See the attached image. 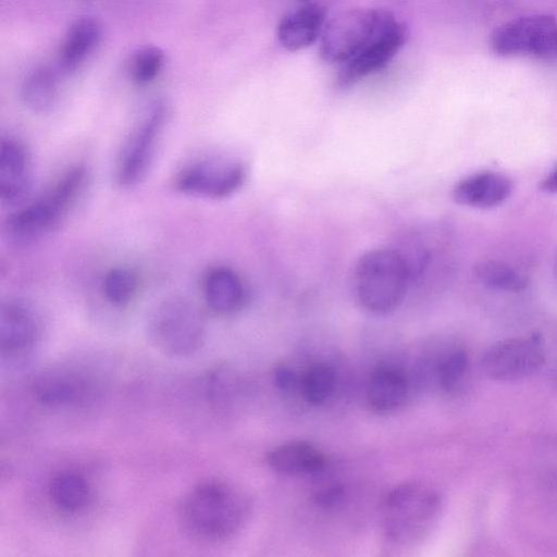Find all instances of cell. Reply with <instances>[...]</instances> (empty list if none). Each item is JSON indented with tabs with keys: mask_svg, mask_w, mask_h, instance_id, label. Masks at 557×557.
<instances>
[{
	"mask_svg": "<svg viewBox=\"0 0 557 557\" xmlns=\"http://www.w3.org/2000/svg\"><path fill=\"white\" fill-rule=\"evenodd\" d=\"M250 507L242 491L223 482L207 481L186 495L183 518L195 534L207 540H225L240 530Z\"/></svg>",
	"mask_w": 557,
	"mask_h": 557,
	"instance_id": "obj_1",
	"label": "cell"
},
{
	"mask_svg": "<svg viewBox=\"0 0 557 557\" xmlns=\"http://www.w3.org/2000/svg\"><path fill=\"white\" fill-rule=\"evenodd\" d=\"M410 284L409 269L399 249H371L359 258L354 270L356 299L372 313L382 314L396 309Z\"/></svg>",
	"mask_w": 557,
	"mask_h": 557,
	"instance_id": "obj_2",
	"label": "cell"
},
{
	"mask_svg": "<svg viewBox=\"0 0 557 557\" xmlns=\"http://www.w3.org/2000/svg\"><path fill=\"white\" fill-rule=\"evenodd\" d=\"M441 505L440 494L425 484L409 482L395 486L381 508L385 537L398 545L422 540L434 523Z\"/></svg>",
	"mask_w": 557,
	"mask_h": 557,
	"instance_id": "obj_3",
	"label": "cell"
},
{
	"mask_svg": "<svg viewBox=\"0 0 557 557\" xmlns=\"http://www.w3.org/2000/svg\"><path fill=\"white\" fill-rule=\"evenodd\" d=\"M86 180L83 166H74L41 198L15 211L5 223L11 240L28 245L54 228L79 196Z\"/></svg>",
	"mask_w": 557,
	"mask_h": 557,
	"instance_id": "obj_4",
	"label": "cell"
},
{
	"mask_svg": "<svg viewBox=\"0 0 557 557\" xmlns=\"http://www.w3.org/2000/svg\"><path fill=\"white\" fill-rule=\"evenodd\" d=\"M396 20L384 9L358 8L342 12L326 22L320 37V55L327 63L344 64Z\"/></svg>",
	"mask_w": 557,
	"mask_h": 557,
	"instance_id": "obj_5",
	"label": "cell"
},
{
	"mask_svg": "<svg viewBox=\"0 0 557 557\" xmlns=\"http://www.w3.org/2000/svg\"><path fill=\"white\" fill-rule=\"evenodd\" d=\"M490 47L504 58L523 55L557 62V18L532 14L510 20L492 32Z\"/></svg>",
	"mask_w": 557,
	"mask_h": 557,
	"instance_id": "obj_6",
	"label": "cell"
},
{
	"mask_svg": "<svg viewBox=\"0 0 557 557\" xmlns=\"http://www.w3.org/2000/svg\"><path fill=\"white\" fill-rule=\"evenodd\" d=\"M154 345L170 356H189L198 350L205 338L201 312L187 300L171 299L159 305L148 322Z\"/></svg>",
	"mask_w": 557,
	"mask_h": 557,
	"instance_id": "obj_7",
	"label": "cell"
},
{
	"mask_svg": "<svg viewBox=\"0 0 557 557\" xmlns=\"http://www.w3.org/2000/svg\"><path fill=\"white\" fill-rule=\"evenodd\" d=\"M544 362L543 339L532 333L494 344L482 356L481 367L491 380L516 381L537 372Z\"/></svg>",
	"mask_w": 557,
	"mask_h": 557,
	"instance_id": "obj_8",
	"label": "cell"
},
{
	"mask_svg": "<svg viewBox=\"0 0 557 557\" xmlns=\"http://www.w3.org/2000/svg\"><path fill=\"white\" fill-rule=\"evenodd\" d=\"M245 180L246 169L242 162L228 158H212L182 170L175 186L185 194L222 199L240 189Z\"/></svg>",
	"mask_w": 557,
	"mask_h": 557,
	"instance_id": "obj_9",
	"label": "cell"
},
{
	"mask_svg": "<svg viewBox=\"0 0 557 557\" xmlns=\"http://www.w3.org/2000/svg\"><path fill=\"white\" fill-rule=\"evenodd\" d=\"M166 119V108L156 104L132 133L117 166V181L133 186L146 175Z\"/></svg>",
	"mask_w": 557,
	"mask_h": 557,
	"instance_id": "obj_10",
	"label": "cell"
},
{
	"mask_svg": "<svg viewBox=\"0 0 557 557\" xmlns=\"http://www.w3.org/2000/svg\"><path fill=\"white\" fill-rule=\"evenodd\" d=\"M408 34L405 23L398 20L393 22L361 52L343 64L337 76L338 86L348 88L383 70L403 48Z\"/></svg>",
	"mask_w": 557,
	"mask_h": 557,
	"instance_id": "obj_11",
	"label": "cell"
},
{
	"mask_svg": "<svg viewBox=\"0 0 557 557\" xmlns=\"http://www.w3.org/2000/svg\"><path fill=\"white\" fill-rule=\"evenodd\" d=\"M511 180L499 172L481 171L459 181L453 197L459 205L490 209L505 202L512 193Z\"/></svg>",
	"mask_w": 557,
	"mask_h": 557,
	"instance_id": "obj_12",
	"label": "cell"
},
{
	"mask_svg": "<svg viewBox=\"0 0 557 557\" xmlns=\"http://www.w3.org/2000/svg\"><path fill=\"white\" fill-rule=\"evenodd\" d=\"M326 24V9L318 3L302 4L286 14L277 25V39L282 47L298 51L312 45Z\"/></svg>",
	"mask_w": 557,
	"mask_h": 557,
	"instance_id": "obj_13",
	"label": "cell"
},
{
	"mask_svg": "<svg viewBox=\"0 0 557 557\" xmlns=\"http://www.w3.org/2000/svg\"><path fill=\"white\" fill-rule=\"evenodd\" d=\"M39 334V320L33 308L22 300H8L0 308V347L15 352L28 348Z\"/></svg>",
	"mask_w": 557,
	"mask_h": 557,
	"instance_id": "obj_14",
	"label": "cell"
},
{
	"mask_svg": "<svg viewBox=\"0 0 557 557\" xmlns=\"http://www.w3.org/2000/svg\"><path fill=\"white\" fill-rule=\"evenodd\" d=\"M36 399L47 407H66L87 399L91 388L89 383L77 373L51 371L41 374L34 382Z\"/></svg>",
	"mask_w": 557,
	"mask_h": 557,
	"instance_id": "obj_15",
	"label": "cell"
},
{
	"mask_svg": "<svg viewBox=\"0 0 557 557\" xmlns=\"http://www.w3.org/2000/svg\"><path fill=\"white\" fill-rule=\"evenodd\" d=\"M323 453L308 442L294 441L271 449L267 455L268 466L285 475L313 474L325 467Z\"/></svg>",
	"mask_w": 557,
	"mask_h": 557,
	"instance_id": "obj_16",
	"label": "cell"
},
{
	"mask_svg": "<svg viewBox=\"0 0 557 557\" xmlns=\"http://www.w3.org/2000/svg\"><path fill=\"white\" fill-rule=\"evenodd\" d=\"M28 160L24 148L14 139L0 141V198L3 202L18 201L28 187Z\"/></svg>",
	"mask_w": 557,
	"mask_h": 557,
	"instance_id": "obj_17",
	"label": "cell"
},
{
	"mask_svg": "<svg viewBox=\"0 0 557 557\" xmlns=\"http://www.w3.org/2000/svg\"><path fill=\"white\" fill-rule=\"evenodd\" d=\"M203 290L208 306L221 314L238 311L246 301L243 280L234 270L226 267H218L208 272Z\"/></svg>",
	"mask_w": 557,
	"mask_h": 557,
	"instance_id": "obj_18",
	"label": "cell"
},
{
	"mask_svg": "<svg viewBox=\"0 0 557 557\" xmlns=\"http://www.w3.org/2000/svg\"><path fill=\"white\" fill-rule=\"evenodd\" d=\"M408 395V382L399 370L393 367L377 368L370 376L367 399L377 412H389L403 406Z\"/></svg>",
	"mask_w": 557,
	"mask_h": 557,
	"instance_id": "obj_19",
	"label": "cell"
},
{
	"mask_svg": "<svg viewBox=\"0 0 557 557\" xmlns=\"http://www.w3.org/2000/svg\"><path fill=\"white\" fill-rule=\"evenodd\" d=\"M102 35L100 23L85 16L69 28L60 50V65L65 71L76 69L98 46Z\"/></svg>",
	"mask_w": 557,
	"mask_h": 557,
	"instance_id": "obj_20",
	"label": "cell"
},
{
	"mask_svg": "<svg viewBox=\"0 0 557 557\" xmlns=\"http://www.w3.org/2000/svg\"><path fill=\"white\" fill-rule=\"evenodd\" d=\"M59 94L58 76L51 69L34 70L23 82L21 97L24 104L36 113L53 108Z\"/></svg>",
	"mask_w": 557,
	"mask_h": 557,
	"instance_id": "obj_21",
	"label": "cell"
},
{
	"mask_svg": "<svg viewBox=\"0 0 557 557\" xmlns=\"http://www.w3.org/2000/svg\"><path fill=\"white\" fill-rule=\"evenodd\" d=\"M474 275L486 287L519 293L527 288L528 276L511 263L499 259H483L474 265Z\"/></svg>",
	"mask_w": 557,
	"mask_h": 557,
	"instance_id": "obj_22",
	"label": "cell"
},
{
	"mask_svg": "<svg viewBox=\"0 0 557 557\" xmlns=\"http://www.w3.org/2000/svg\"><path fill=\"white\" fill-rule=\"evenodd\" d=\"M50 496L60 509L75 512L89 503L90 487L84 476L74 472H63L54 476L50 484Z\"/></svg>",
	"mask_w": 557,
	"mask_h": 557,
	"instance_id": "obj_23",
	"label": "cell"
},
{
	"mask_svg": "<svg viewBox=\"0 0 557 557\" xmlns=\"http://www.w3.org/2000/svg\"><path fill=\"white\" fill-rule=\"evenodd\" d=\"M205 392L210 404L216 409H228L243 392L240 376L228 367L211 370L205 380Z\"/></svg>",
	"mask_w": 557,
	"mask_h": 557,
	"instance_id": "obj_24",
	"label": "cell"
},
{
	"mask_svg": "<svg viewBox=\"0 0 557 557\" xmlns=\"http://www.w3.org/2000/svg\"><path fill=\"white\" fill-rule=\"evenodd\" d=\"M337 379L335 370L326 363H314L300 377L302 398L311 406L325 405L334 395Z\"/></svg>",
	"mask_w": 557,
	"mask_h": 557,
	"instance_id": "obj_25",
	"label": "cell"
},
{
	"mask_svg": "<svg viewBox=\"0 0 557 557\" xmlns=\"http://www.w3.org/2000/svg\"><path fill=\"white\" fill-rule=\"evenodd\" d=\"M138 282L135 273L126 268L110 270L103 280L106 298L115 306L128 304L135 296Z\"/></svg>",
	"mask_w": 557,
	"mask_h": 557,
	"instance_id": "obj_26",
	"label": "cell"
},
{
	"mask_svg": "<svg viewBox=\"0 0 557 557\" xmlns=\"http://www.w3.org/2000/svg\"><path fill=\"white\" fill-rule=\"evenodd\" d=\"M164 63L163 51L154 46L140 48L133 57L131 72L133 79L144 85L153 81Z\"/></svg>",
	"mask_w": 557,
	"mask_h": 557,
	"instance_id": "obj_27",
	"label": "cell"
},
{
	"mask_svg": "<svg viewBox=\"0 0 557 557\" xmlns=\"http://www.w3.org/2000/svg\"><path fill=\"white\" fill-rule=\"evenodd\" d=\"M468 368V356L459 349L451 351L437 366V382L442 389L449 392L462 380Z\"/></svg>",
	"mask_w": 557,
	"mask_h": 557,
	"instance_id": "obj_28",
	"label": "cell"
},
{
	"mask_svg": "<svg viewBox=\"0 0 557 557\" xmlns=\"http://www.w3.org/2000/svg\"><path fill=\"white\" fill-rule=\"evenodd\" d=\"M345 496V490L339 484H332L319 490L313 496L314 503L322 508H334Z\"/></svg>",
	"mask_w": 557,
	"mask_h": 557,
	"instance_id": "obj_29",
	"label": "cell"
},
{
	"mask_svg": "<svg viewBox=\"0 0 557 557\" xmlns=\"http://www.w3.org/2000/svg\"><path fill=\"white\" fill-rule=\"evenodd\" d=\"M273 377L275 385L282 391L289 392L297 386L299 387L300 377H298L293 369L286 366L277 367L274 370Z\"/></svg>",
	"mask_w": 557,
	"mask_h": 557,
	"instance_id": "obj_30",
	"label": "cell"
},
{
	"mask_svg": "<svg viewBox=\"0 0 557 557\" xmlns=\"http://www.w3.org/2000/svg\"><path fill=\"white\" fill-rule=\"evenodd\" d=\"M540 189L546 194L557 193V166L542 180Z\"/></svg>",
	"mask_w": 557,
	"mask_h": 557,
	"instance_id": "obj_31",
	"label": "cell"
},
{
	"mask_svg": "<svg viewBox=\"0 0 557 557\" xmlns=\"http://www.w3.org/2000/svg\"><path fill=\"white\" fill-rule=\"evenodd\" d=\"M302 4H307V3H310L309 1L310 0H299Z\"/></svg>",
	"mask_w": 557,
	"mask_h": 557,
	"instance_id": "obj_32",
	"label": "cell"
},
{
	"mask_svg": "<svg viewBox=\"0 0 557 557\" xmlns=\"http://www.w3.org/2000/svg\"><path fill=\"white\" fill-rule=\"evenodd\" d=\"M556 270H557V262H556Z\"/></svg>",
	"mask_w": 557,
	"mask_h": 557,
	"instance_id": "obj_33",
	"label": "cell"
}]
</instances>
